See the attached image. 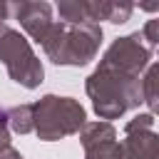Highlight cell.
<instances>
[{"label":"cell","mask_w":159,"mask_h":159,"mask_svg":"<svg viewBox=\"0 0 159 159\" xmlns=\"http://www.w3.org/2000/svg\"><path fill=\"white\" fill-rule=\"evenodd\" d=\"M139 80L142 77L122 72L99 60L97 70L84 80V89H87V97L92 99V109L97 112V117L102 122H109L139 107L142 104Z\"/></svg>","instance_id":"obj_1"},{"label":"cell","mask_w":159,"mask_h":159,"mask_svg":"<svg viewBox=\"0 0 159 159\" xmlns=\"http://www.w3.org/2000/svg\"><path fill=\"white\" fill-rule=\"evenodd\" d=\"M102 45V27L92 22H52L50 32L40 42L42 52L55 65L82 67L92 62Z\"/></svg>","instance_id":"obj_2"},{"label":"cell","mask_w":159,"mask_h":159,"mask_svg":"<svg viewBox=\"0 0 159 159\" xmlns=\"http://www.w3.org/2000/svg\"><path fill=\"white\" fill-rule=\"evenodd\" d=\"M84 122H87V112L72 97L45 94L37 102H32V132L42 142H57L80 134Z\"/></svg>","instance_id":"obj_3"},{"label":"cell","mask_w":159,"mask_h":159,"mask_svg":"<svg viewBox=\"0 0 159 159\" xmlns=\"http://www.w3.org/2000/svg\"><path fill=\"white\" fill-rule=\"evenodd\" d=\"M0 62L7 67L10 80L25 89H35L45 80V67L32 52L30 42L5 22H0Z\"/></svg>","instance_id":"obj_4"},{"label":"cell","mask_w":159,"mask_h":159,"mask_svg":"<svg viewBox=\"0 0 159 159\" xmlns=\"http://www.w3.org/2000/svg\"><path fill=\"white\" fill-rule=\"evenodd\" d=\"M134 5L132 2H99V0H65L57 5V12L62 22H92L99 25V20L122 25L129 20Z\"/></svg>","instance_id":"obj_5"},{"label":"cell","mask_w":159,"mask_h":159,"mask_svg":"<svg viewBox=\"0 0 159 159\" xmlns=\"http://www.w3.org/2000/svg\"><path fill=\"white\" fill-rule=\"evenodd\" d=\"M102 62H107V65H112L122 72L142 77V72L152 65V50L142 42L139 32H132V35L117 37L107 47V52L102 55Z\"/></svg>","instance_id":"obj_6"},{"label":"cell","mask_w":159,"mask_h":159,"mask_svg":"<svg viewBox=\"0 0 159 159\" xmlns=\"http://www.w3.org/2000/svg\"><path fill=\"white\" fill-rule=\"evenodd\" d=\"M124 159H159V137L154 132V114H137L124 124V139L119 142Z\"/></svg>","instance_id":"obj_7"},{"label":"cell","mask_w":159,"mask_h":159,"mask_svg":"<svg viewBox=\"0 0 159 159\" xmlns=\"http://www.w3.org/2000/svg\"><path fill=\"white\" fill-rule=\"evenodd\" d=\"M10 12L15 15V20H20L22 30L40 45L45 40V35L52 27V5L50 2H15L10 5Z\"/></svg>","instance_id":"obj_8"},{"label":"cell","mask_w":159,"mask_h":159,"mask_svg":"<svg viewBox=\"0 0 159 159\" xmlns=\"http://www.w3.org/2000/svg\"><path fill=\"white\" fill-rule=\"evenodd\" d=\"M107 139H117V129L112 122H84V127L80 129V142H82V149L89 147V144H97V142H107Z\"/></svg>","instance_id":"obj_9"},{"label":"cell","mask_w":159,"mask_h":159,"mask_svg":"<svg viewBox=\"0 0 159 159\" xmlns=\"http://www.w3.org/2000/svg\"><path fill=\"white\" fill-rule=\"evenodd\" d=\"M157 82H159V65H149L144 70V77L139 80V89H142V102L149 107V114L157 112L159 107V97H157Z\"/></svg>","instance_id":"obj_10"},{"label":"cell","mask_w":159,"mask_h":159,"mask_svg":"<svg viewBox=\"0 0 159 159\" xmlns=\"http://www.w3.org/2000/svg\"><path fill=\"white\" fill-rule=\"evenodd\" d=\"M5 117H7V127L15 134L32 132V104H15V107L5 109Z\"/></svg>","instance_id":"obj_11"},{"label":"cell","mask_w":159,"mask_h":159,"mask_svg":"<svg viewBox=\"0 0 159 159\" xmlns=\"http://www.w3.org/2000/svg\"><path fill=\"white\" fill-rule=\"evenodd\" d=\"M84 159H124V154L117 139H107L84 147Z\"/></svg>","instance_id":"obj_12"},{"label":"cell","mask_w":159,"mask_h":159,"mask_svg":"<svg viewBox=\"0 0 159 159\" xmlns=\"http://www.w3.org/2000/svg\"><path fill=\"white\" fill-rule=\"evenodd\" d=\"M139 35H142V40H147V47L154 50V45L159 42V20H149Z\"/></svg>","instance_id":"obj_13"},{"label":"cell","mask_w":159,"mask_h":159,"mask_svg":"<svg viewBox=\"0 0 159 159\" xmlns=\"http://www.w3.org/2000/svg\"><path fill=\"white\" fill-rule=\"evenodd\" d=\"M0 159H25V157H22L12 144H7L5 149H0Z\"/></svg>","instance_id":"obj_14"},{"label":"cell","mask_w":159,"mask_h":159,"mask_svg":"<svg viewBox=\"0 0 159 159\" xmlns=\"http://www.w3.org/2000/svg\"><path fill=\"white\" fill-rule=\"evenodd\" d=\"M7 15H10V5L7 2H0V22H5Z\"/></svg>","instance_id":"obj_15"},{"label":"cell","mask_w":159,"mask_h":159,"mask_svg":"<svg viewBox=\"0 0 159 159\" xmlns=\"http://www.w3.org/2000/svg\"><path fill=\"white\" fill-rule=\"evenodd\" d=\"M0 117H5V109H2V107H0Z\"/></svg>","instance_id":"obj_16"}]
</instances>
